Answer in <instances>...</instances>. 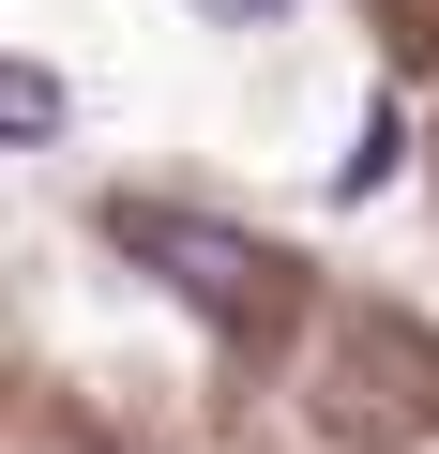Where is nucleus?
Listing matches in <instances>:
<instances>
[{"mask_svg":"<svg viewBox=\"0 0 439 454\" xmlns=\"http://www.w3.org/2000/svg\"><path fill=\"white\" fill-rule=\"evenodd\" d=\"M0 137H16V152H31V137H61V76H46V61L0 76Z\"/></svg>","mask_w":439,"mask_h":454,"instance_id":"obj_3","label":"nucleus"},{"mask_svg":"<svg viewBox=\"0 0 439 454\" xmlns=\"http://www.w3.org/2000/svg\"><path fill=\"white\" fill-rule=\"evenodd\" d=\"M212 16H273V0H212Z\"/></svg>","mask_w":439,"mask_h":454,"instance_id":"obj_4","label":"nucleus"},{"mask_svg":"<svg viewBox=\"0 0 439 454\" xmlns=\"http://www.w3.org/2000/svg\"><path fill=\"white\" fill-rule=\"evenodd\" d=\"M394 167H409V121H394V106H364V137L333 152V197H379Z\"/></svg>","mask_w":439,"mask_h":454,"instance_id":"obj_2","label":"nucleus"},{"mask_svg":"<svg viewBox=\"0 0 439 454\" xmlns=\"http://www.w3.org/2000/svg\"><path fill=\"white\" fill-rule=\"evenodd\" d=\"M122 258H152L197 318H228V333H258L288 288H273V258L243 243V227H212V212H167V197H122Z\"/></svg>","mask_w":439,"mask_h":454,"instance_id":"obj_1","label":"nucleus"}]
</instances>
